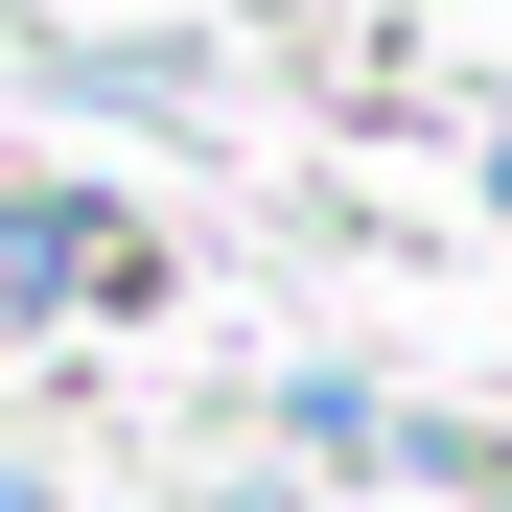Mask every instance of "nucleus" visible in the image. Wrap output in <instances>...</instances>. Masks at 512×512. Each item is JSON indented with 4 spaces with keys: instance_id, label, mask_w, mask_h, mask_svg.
<instances>
[]
</instances>
